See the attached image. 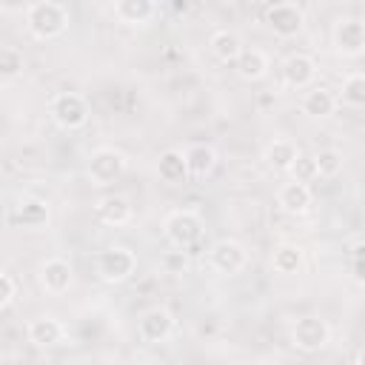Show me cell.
<instances>
[{"instance_id": "6da1fadb", "label": "cell", "mask_w": 365, "mask_h": 365, "mask_svg": "<svg viewBox=\"0 0 365 365\" xmlns=\"http://www.w3.org/2000/svg\"><path fill=\"white\" fill-rule=\"evenodd\" d=\"M71 23V14L57 0H34L26 6V29L34 40H54Z\"/></svg>"}, {"instance_id": "7a4b0ae2", "label": "cell", "mask_w": 365, "mask_h": 365, "mask_svg": "<svg viewBox=\"0 0 365 365\" xmlns=\"http://www.w3.org/2000/svg\"><path fill=\"white\" fill-rule=\"evenodd\" d=\"M97 277L108 285H120L134 277L137 271V254L125 245H108L97 254Z\"/></svg>"}, {"instance_id": "3957f363", "label": "cell", "mask_w": 365, "mask_h": 365, "mask_svg": "<svg viewBox=\"0 0 365 365\" xmlns=\"http://www.w3.org/2000/svg\"><path fill=\"white\" fill-rule=\"evenodd\" d=\"M202 231H205V228H202L200 214H197V211H188V208L171 211V214L165 217V222H163L165 240H168L174 248H182V251L194 248V245L202 240Z\"/></svg>"}, {"instance_id": "277c9868", "label": "cell", "mask_w": 365, "mask_h": 365, "mask_svg": "<svg viewBox=\"0 0 365 365\" xmlns=\"http://www.w3.org/2000/svg\"><path fill=\"white\" fill-rule=\"evenodd\" d=\"M48 114L51 120L63 128V131H77L86 125L88 120V103L83 94L77 91H60L51 97V106H48Z\"/></svg>"}, {"instance_id": "5b68a950", "label": "cell", "mask_w": 365, "mask_h": 365, "mask_svg": "<svg viewBox=\"0 0 365 365\" xmlns=\"http://www.w3.org/2000/svg\"><path fill=\"white\" fill-rule=\"evenodd\" d=\"M128 168V157L120 151V148H111V145H103L97 151H91L88 157V180L94 185H111L117 182Z\"/></svg>"}, {"instance_id": "8992f818", "label": "cell", "mask_w": 365, "mask_h": 365, "mask_svg": "<svg viewBox=\"0 0 365 365\" xmlns=\"http://www.w3.org/2000/svg\"><path fill=\"white\" fill-rule=\"evenodd\" d=\"M331 325L322 317H299L291 328V345L302 354H317L328 345Z\"/></svg>"}, {"instance_id": "52a82bcc", "label": "cell", "mask_w": 365, "mask_h": 365, "mask_svg": "<svg viewBox=\"0 0 365 365\" xmlns=\"http://www.w3.org/2000/svg\"><path fill=\"white\" fill-rule=\"evenodd\" d=\"M208 265L222 277H234L248 265V251L237 240H220L208 251Z\"/></svg>"}, {"instance_id": "ba28073f", "label": "cell", "mask_w": 365, "mask_h": 365, "mask_svg": "<svg viewBox=\"0 0 365 365\" xmlns=\"http://www.w3.org/2000/svg\"><path fill=\"white\" fill-rule=\"evenodd\" d=\"M137 334H140L143 342H151V345L165 342L174 334V317H171V311L163 308V305H154V308L143 311L140 319H137Z\"/></svg>"}, {"instance_id": "9c48e42d", "label": "cell", "mask_w": 365, "mask_h": 365, "mask_svg": "<svg viewBox=\"0 0 365 365\" xmlns=\"http://www.w3.org/2000/svg\"><path fill=\"white\" fill-rule=\"evenodd\" d=\"M334 46L342 57H362L365 54V23L356 17H342L334 26Z\"/></svg>"}, {"instance_id": "30bf717a", "label": "cell", "mask_w": 365, "mask_h": 365, "mask_svg": "<svg viewBox=\"0 0 365 365\" xmlns=\"http://www.w3.org/2000/svg\"><path fill=\"white\" fill-rule=\"evenodd\" d=\"M265 23L271 26V31L277 37H297L302 31L305 14H302V9L297 3H274L265 11Z\"/></svg>"}, {"instance_id": "8fae6325", "label": "cell", "mask_w": 365, "mask_h": 365, "mask_svg": "<svg viewBox=\"0 0 365 365\" xmlns=\"http://www.w3.org/2000/svg\"><path fill=\"white\" fill-rule=\"evenodd\" d=\"M282 80L288 88H297V91L311 88L317 80V60L311 54H302V51L288 54L282 63Z\"/></svg>"}, {"instance_id": "7c38bea8", "label": "cell", "mask_w": 365, "mask_h": 365, "mask_svg": "<svg viewBox=\"0 0 365 365\" xmlns=\"http://www.w3.org/2000/svg\"><path fill=\"white\" fill-rule=\"evenodd\" d=\"M94 214L103 225H111V228H123L131 222L134 217V205L128 202L125 194H106L94 202Z\"/></svg>"}, {"instance_id": "4fadbf2b", "label": "cell", "mask_w": 365, "mask_h": 365, "mask_svg": "<svg viewBox=\"0 0 365 365\" xmlns=\"http://www.w3.org/2000/svg\"><path fill=\"white\" fill-rule=\"evenodd\" d=\"M277 202H279V208H282L285 214L302 217V214H308L311 205H314V191H311L308 182L288 180V182L279 185V191H277Z\"/></svg>"}, {"instance_id": "5bb4252c", "label": "cell", "mask_w": 365, "mask_h": 365, "mask_svg": "<svg viewBox=\"0 0 365 365\" xmlns=\"http://www.w3.org/2000/svg\"><path fill=\"white\" fill-rule=\"evenodd\" d=\"M26 336L34 348H54V345L66 342V325L57 317L46 314V317H37L26 325Z\"/></svg>"}, {"instance_id": "9a60e30c", "label": "cell", "mask_w": 365, "mask_h": 365, "mask_svg": "<svg viewBox=\"0 0 365 365\" xmlns=\"http://www.w3.org/2000/svg\"><path fill=\"white\" fill-rule=\"evenodd\" d=\"M74 282V271L71 265L63 259V257H48L43 265H40V285L46 294H66Z\"/></svg>"}, {"instance_id": "2e32d148", "label": "cell", "mask_w": 365, "mask_h": 365, "mask_svg": "<svg viewBox=\"0 0 365 365\" xmlns=\"http://www.w3.org/2000/svg\"><path fill=\"white\" fill-rule=\"evenodd\" d=\"M336 106H339V97H336L328 86H311V88L302 94V103H299L302 114H308V117H314V120L331 117V114L336 111Z\"/></svg>"}, {"instance_id": "e0dca14e", "label": "cell", "mask_w": 365, "mask_h": 365, "mask_svg": "<svg viewBox=\"0 0 365 365\" xmlns=\"http://www.w3.org/2000/svg\"><path fill=\"white\" fill-rule=\"evenodd\" d=\"M157 14V0H114V17L123 26H148Z\"/></svg>"}, {"instance_id": "ac0fdd59", "label": "cell", "mask_w": 365, "mask_h": 365, "mask_svg": "<svg viewBox=\"0 0 365 365\" xmlns=\"http://www.w3.org/2000/svg\"><path fill=\"white\" fill-rule=\"evenodd\" d=\"M299 154H302V151L294 145V140H288V137H277V140H271V143L265 145L262 160H265L268 168H274V171H291V165L297 163Z\"/></svg>"}, {"instance_id": "d6986e66", "label": "cell", "mask_w": 365, "mask_h": 365, "mask_svg": "<svg viewBox=\"0 0 365 365\" xmlns=\"http://www.w3.org/2000/svg\"><path fill=\"white\" fill-rule=\"evenodd\" d=\"M234 68H237L240 80H245V83H257V80H262V77L268 74L271 63H268V54H265L262 48H242V54L237 57Z\"/></svg>"}, {"instance_id": "ffe728a7", "label": "cell", "mask_w": 365, "mask_h": 365, "mask_svg": "<svg viewBox=\"0 0 365 365\" xmlns=\"http://www.w3.org/2000/svg\"><path fill=\"white\" fill-rule=\"evenodd\" d=\"M182 154H185V163H188V171L194 180H205L217 168V151L208 143H191Z\"/></svg>"}, {"instance_id": "44dd1931", "label": "cell", "mask_w": 365, "mask_h": 365, "mask_svg": "<svg viewBox=\"0 0 365 365\" xmlns=\"http://www.w3.org/2000/svg\"><path fill=\"white\" fill-rule=\"evenodd\" d=\"M157 174H160V180L168 182V185H180V182H185V180L191 177L188 163H185V154L177 151V148L163 151L160 160H157Z\"/></svg>"}, {"instance_id": "7402d4cb", "label": "cell", "mask_w": 365, "mask_h": 365, "mask_svg": "<svg viewBox=\"0 0 365 365\" xmlns=\"http://www.w3.org/2000/svg\"><path fill=\"white\" fill-rule=\"evenodd\" d=\"M11 220L23 228H43L48 222V205L46 200L40 197H23L17 205H14V214Z\"/></svg>"}, {"instance_id": "603a6c76", "label": "cell", "mask_w": 365, "mask_h": 365, "mask_svg": "<svg viewBox=\"0 0 365 365\" xmlns=\"http://www.w3.org/2000/svg\"><path fill=\"white\" fill-rule=\"evenodd\" d=\"M208 46H211V54L220 60V63H237V57L242 54V40L237 31L231 29H217L211 37H208Z\"/></svg>"}, {"instance_id": "cb8c5ba5", "label": "cell", "mask_w": 365, "mask_h": 365, "mask_svg": "<svg viewBox=\"0 0 365 365\" xmlns=\"http://www.w3.org/2000/svg\"><path fill=\"white\" fill-rule=\"evenodd\" d=\"M302 262H305V251L297 242H279L274 248V254H271V268L277 274H282V277L297 274L302 268Z\"/></svg>"}, {"instance_id": "d4e9b609", "label": "cell", "mask_w": 365, "mask_h": 365, "mask_svg": "<svg viewBox=\"0 0 365 365\" xmlns=\"http://www.w3.org/2000/svg\"><path fill=\"white\" fill-rule=\"evenodd\" d=\"M339 100L345 106H354V108H365V71H354L342 80V88H339Z\"/></svg>"}, {"instance_id": "484cf974", "label": "cell", "mask_w": 365, "mask_h": 365, "mask_svg": "<svg viewBox=\"0 0 365 365\" xmlns=\"http://www.w3.org/2000/svg\"><path fill=\"white\" fill-rule=\"evenodd\" d=\"M20 74H23V51L14 46H3L0 48V77L9 83Z\"/></svg>"}, {"instance_id": "4316f807", "label": "cell", "mask_w": 365, "mask_h": 365, "mask_svg": "<svg viewBox=\"0 0 365 365\" xmlns=\"http://www.w3.org/2000/svg\"><path fill=\"white\" fill-rule=\"evenodd\" d=\"M314 160H317L319 177H336V174L342 171V154H339L336 148H319V151L314 154Z\"/></svg>"}, {"instance_id": "83f0119b", "label": "cell", "mask_w": 365, "mask_h": 365, "mask_svg": "<svg viewBox=\"0 0 365 365\" xmlns=\"http://www.w3.org/2000/svg\"><path fill=\"white\" fill-rule=\"evenodd\" d=\"M291 180H299V182H314L317 177H319V171H317V160H314V154L308 157V154H299L297 157V163L291 165Z\"/></svg>"}, {"instance_id": "f1b7e54d", "label": "cell", "mask_w": 365, "mask_h": 365, "mask_svg": "<svg viewBox=\"0 0 365 365\" xmlns=\"http://www.w3.org/2000/svg\"><path fill=\"white\" fill-rule=\"evenodd\" d=\"M14 297H17V282L9 271H3L0 274V311H6L14 302Z\"/></svg>"}, {"instance_id": "f546056e", "label": "cell", "mask_w": 365, "mask_h": 365, "mask_svg": "<svg viewBox=\"0 0 365 365\" xmlns=\"http://www.w3.org/2000/svg\"><path fill=\"white\" fill-rule=\"evenodd\" d=\"M185 265H188V262H185V251H182V248L165 254V268H168V274H182Z\"/></svg>"}, {"instance_id": "4dcf8cb0", "label": "cell", "mask_w": 365, "mask_h": 365, "mask_svg": "<svg viewBox=\"0 0 365 365\" xmlns=\"http://www.w3.org/2000/svg\"><path fill=\"white\" fill-rule=\"evenodd\" d=\"M351 274H354V282L365 285V251H359V254L354 257V262H351Z\"/></svg>"}, {"instance_id": "1f68e13d", "label": "cell", "mask_w": 365, "mask_h": 365, "mask_svg": "<svg viewBox=\"0 0 365 365\" xmlns=\"http://www.w3.org/2000/svg\"><path fill=\"white\" fill-rule=\"evenodd\" d=\"M3 6H6L9 11H14V9H23V6H29V0H3Z\"/></svg>"}, {"instance_id": "d6a6232c", "label": "cell", "mask_w": 365, "mask_h": 365, "mask_svg": "<svg viewBox=\"0 0 365 365\" xmlns=\"http://www.w3.org/2000/svg\"><path fill=\"white\" fill-rule=\"evenodd\" d=\"M354 359H356V362H359V365H365V348H359V351H356V356H354Z\"/></svg>"}]
</instances>
